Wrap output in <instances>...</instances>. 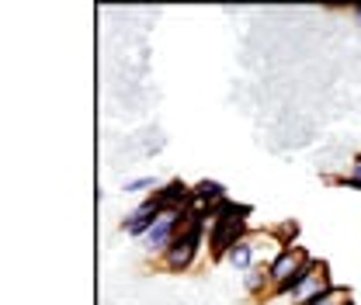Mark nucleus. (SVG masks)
<instances>
[{"instance_id":"nucleus-1","label":"nucleus","mask_w":361,"mask_h":305,"mask_svg":"<svg viewBox=\"0 0 361 305\" xmlns=\"http://www.w3.org/2000/svg\"><path fill=\"white\" fill-rule=\"evenodd\" d=\"M250 208L247 205H233V201H223L216 205L209 218H212V232H209V247H212V257H226L247 232V218Z\"/></svg>"},{"instance_id":"nucleus-2","label":"nucleus","mask_w":361,"mask_h":305,"mask_svg":"<svg viewBox=\"0 0 361 305\" xmlns=\"http://www.w3.org/2000/svg\"><path fill=\"white\" fill-rule=\"evenodd\" d=\"M202 229H205V216H202V212H188V222L180 225L178 239H174V243L167 247V254H164V263H167L171 270L191 267L198 247H202Z\"/></svg>"},{"instance_id":"nucleus-3","label":"nucleus","mask_w":361,"mask_h":305,"mask_svg":"<svg viewBox=\"0 0 361 305\" xmlns=\"http://www.w3.org/2000/svg\"><path fill=\"white\" fill-rule=\"evenodd\" d=\"M180 232V212H160L157 225L146 232V250L149 254H167V247L178 239Z\"/></svg>"},{"instance_id":"nucleus-4","label":"nucleus","mask_w":361,"mask_h":305,"mask_svg":"<svg viewBox=\"0 0 361 305\" xmlns=\"http://www.w3.org/2000/svg\"><path fill=\"white\" fill-rule=\"evenodd\" d=\"M306 261H310V257H306L299 247H285V250H281V254H278V257L268 263L271 285H274V288H281L288 278H295V274L306 267Z\"/></svg>"},{"instance_id":"nucleus-5","label":"nucleus","mask_w":361,"mask_h":305,"mask_svg":"<svg viewBox=\"0 0 361 305\" xmlns=\"http://www.w3.org/2000/svg\"><path fill=\"white\" fill-rule=\"evenodd\" d=\"M157 218H160V205H157V198H149V201H142L133 216H129L126 232H129V236H146V232L157 225Z\"/></svg>"},{"instance_id":"nucleus-6","label":"nucleus","mask_w":361,"mask_h":305,"mask_svg":"<svg viewBox=\"0 0 361 305\" xmlns=\"http://www.w3.org/2000/svg\"><path fill=\"white\" fill-rule=\"evenodd\" d=\"M153 198H157L160 212H180L184 205H191V201H195V191H188L180 180H174V184H167L164 191H157Z\"/></svg>"},{"instance_id":"nucleus-7","label":"nucleus","mask_w":361,"mask_h":305,"mask_svg":"<svg viewBox=\"0 0 361 305\" xmlns=\"http://www.w3.org/2000/svg\"><path fill=\"white\" fill-rule=\"evenodd\" d=\"M226 261L233 263L236 270H250V261H254V243H250V239H240V243L226 254Z\"/></svg>"},{"instance_id":"nucleus-8","label":"nucleus","mask_w":361,"mask_h":305,"mask_svg":"<svg viewBox=\"0 0 361 305\" xmlns=\"http://www.w3.org/2000/svg\"><path fill=\"white\" fill-rule=\"evenodd\" d=\"M344 299H348V292H344V288H326L323 295L310 299L306 305H344Z\"/></svg>"},{"instance_id":"nucleus-9","label":"nucleus","mask_w":361,"mask_h":305,"mask_svg":"<svg viewBox=\"0 0 361 305\" xmlns=\"http://www.w3.org/2000/svg\"><path fill=\"white\" fill-rule=\"evenodd\" d=\"M264 281H271L268 267H257V270H250V274H247V292H257Z\"/></svg>"},{"instance_id":"nucleus-10","label":"nucleus","mask_w":361,"mask_h":305,"mask_svg":"<svg viewBox=\"0 0 361 305\" xmlns=\"http://www.w3.org/2000/svg\"><path fill=\"white\" fill-rule=\"evenodd\" d=\"M146 187H157V180H153V177H139V180H129V184H126V194H129V191H146Z\"/></svg>"},{"instance_id":"nucleus-11","label":"nucleus","mask_w":361,"mask_h":305,"mask_svg":"<svg viewBox=\"0 0 361 305\" xmlns=\"http://www.w3.org/2000/svg\"><path fill=\"white\" fill-rule=\"evenodd\" d=\"M341 184H348V187H358V191H361V160H358V163H355V170H351V174L344 177Z\"/></svg>"},{"instance_id":"nucleus-12","label":"nucleus","mask_w":361,"mask_h":305,"mask_svg":"<svg viewBox=\"0 0 361 305\" xmlns=\"http://www.w3.org/2000/svg\"><path fill=\"white\" fill-rule=\"evenodd\" d=\"M355 18H358V21H361V7H355Z\"/></svg>"}]
</instances>
